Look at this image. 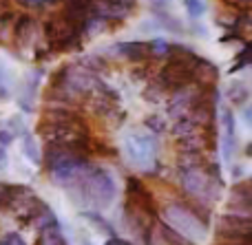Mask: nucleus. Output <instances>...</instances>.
Returning a JSON list of instances; mask_svg holds the SVG:
<instances>
[{
  "mask_svg": "<svg viewBox=\"0 0 252 245\" xmlns=\"http://www.w3.org/2000/svg\"><path fill=\"white\" fill-rule=\"evenodd\" d=\"M164 217H166V225H168V228H173L175 232H179L184 239H188V241L195 245H197V241H204L206 234H208L206 223L195 212L188 210V206H179V203L168 206L164 210Z\"/></svg>",
  "mask_w": 252,
  "mask_h": 245,
  "instance_id": "obj_1",
  "label": "nucleus"
},
{
  "mask_svg": "<svg viewBox=\"0 0 252 245\" xmlns=\"http://www.w3.org/2000/svg\"><path fill=\"white\" fill-rule=\"evenodd\" d=\"M82 190H84V201L93 203L97 208H106L113 203L115 199V181L102 168H91V170L84 175L82 181Z\"/></svg>",
  "mask_w": 252,
  "mask_h": 245,
  "instance_id": "obj_2",
  "label": "nucleus"
},
{
  "mask_svg": "<svg viewBox=\"0 0 252 245\" xmlns=\"http://www.w3.org/2000/svg\"><path fill=\"white\" fill-rule=\"evenodd\" d=\"M182 184L186 188V192H190L195 199L206 203H213L215 199H219V188H221V177L210 175L204 168L197 170H186L182 175Z\"/></svg>",
  "mask_w": 252,
  "mask_h": 245,
  "instance_id": "obj_3",
  "label": "nucleus"
},
{
  "mask_svg": "<svg viewBox=\"0 0 252 245\" xmlns=\"http://www.w3.org/2000/svg\"><path fill=\"white\" fill-rule=\"evenodd\" d=\"M126 157L139 168H151L155 162V139L146 135H130L126 139Z\"/></svg>",
  "mask_w": 252,
  "mask_h": 245,
  "instance_id": "obj_4",
  "label": "nucleus"
},
{
  "mask_svg": "<svg viewBox=\"0 0 252 245\" xmlns=\"http://www.w3.org/2000/svg\"><path fill=\"white\" fill-rule=\"evenodd\" d=\"M252 221L244 215H223L217 219V234L226 241H250Z\"/></svg>",
  "mask_w": 252,
  "mask_h": 245,
  "instance_id": "obj_5",
  "label": "nucleus"
},
{
  "mask_svg": "<svg viewBox=\"0 0 252 245\" xmlns=\"http://www.w3.org/2000/svg\"><path fill=\"white\" fill-rule=\"evenodd\" d=\"M126 206L146 212L148 217H155V199L146 190V186L135 177H128V181H126Z\"/></svg>",
  "mask_w": 252,
  "mask_h": 245,
  "instance_id": "obj_6",
  "label": "nucleus"
},
{
  "mask_svg": "<svg viewBox=\"0 0 252 245\" xmlns=\"http://www.w3.org/2000/svg\"><path fill=\"white\" fill-rule=\"evenodd\" d=\"M115 55H122L130 62H142L151 55V47L146 42H120L113 47Z\"/></svg>",
  "mask_w": 252,
  "mask_h": 245,
  "instance_id": "obj_7",
  "label": "nucleus"
},
{
  "mask_svg": "<svg viewBox=\"0 0 252 245\" xmlns=\"http://www.w3.org/2000/svg\"><path fill=\"white\" fill-rule=\"evenodd\" d=\"M250 201H252V192H250V184L248 181H241L235 186L230 197V206L235 208V215H244L248 217L250 212Z\"/></svg>",
  "mask_w": 252,
  "mask_h": 245,
  "instance_id": "obj_8",
  "label": "nucleus"
},
{
  "mask_svg": "<svg viewBox=\"0 0 252 245\" xmlns=\"http://www.w3.org/2000/svg\"><path fill=\"white\" fill-rule=\"evenodd\" d=\"M27 192H29V190L22 188V186H4V184H0V210H2V208H13Z\"/></svg>",
  "mask_w": 252,
  "mask_h": 245,
  "instance_id": "obj_9",
  "label": "nucleus"
},
{
  "mask_svg": "<svg viewBox=\"0 0 252 245\" xmlns=\"http://www.w3.org/2000/svg\"><path fill=\"white\" fill-rule=\"evenodd\" d=\"M33 29H35V25L29 16H25L20 22H18V27H16V44L18 47H27V44L31 42V38H33Z\"/></svg>",
  "mask_w": 252,
  "mask_h": 245,
  "instance_id": "obj_10",
  "label": "nucleus"
},
{
  "mask_svg": "<svg viewBox=\"0 0 252 245\" xmlns=\"http://www.w3.org/2000/svg\"><path fill=\"white\" fill-rule=\"evenodd\" d=\"M22 155H25L31 163H35V166H40V162H42V153H40L38 141L31 135H27V133L22 135Z\"/></svg>",
  "mask_w": 252,
  "mask_h": 245,
  "instance_id": "obj_11",
  "label": "nucleus"
},
{
  "mask_svg": "<svg viewBox=\"0 0 252 245\" xmlns=\"http://www.w3.org/2000/svg\"><path fill=\"white\" fill-rule=\"evenodd\" d=\"M42 232V237H40V243L42 245H69L64 239V234L60 232V228L58 225H51V228H44L40 230Z\"/></svg>",
  "mask_w": 252,
  "mask_h": 245,
  "instance_id": "obj_12",
  "label": "nucleus"
},
{
  "mask_svg": "<svg viewBox=\"0 0 252 245\" xmlns=\"http://www.w3.org/2000/svg\"><path fill=\"white\" fill-rule=\"evenodd\" d=\"M159 234H161V241H164V245H195V243L188 241V239H184L179 232H175L173 228H168L166 223L159 228Z\"/></svg>",
  "mask_w": 252,
  "mask_h": 245,
  "instance_id": "obj_13",
  "label": "nucleus"
},
{
  "mask_svg": "<svg viewBox=\"0 0 252 245\" xmlns=\"http://www.w3.org/2000/svg\"><path fill=\"white\" fill-rule=\"evenodd\" d=\"M84 217H87V219L91 221V223L95 225V228L100 230V232H104V234H106V237H109V239H113V237H115V234H113V228H111V225L106 223V221L102 219L100 215H93V212H84Z\"/></svg>",
  "mask_w": 252,
  "mask_h": 245,
  "instance_id": "obj_14",
  "label": "nucleus"
},
{
  "mask_svg": "<svg viewBox=\"0 0 252 245\" xmlns=\"http://www.w3.org/2000/svg\"><path fill=\"white\" fill-rule=\"evenodd\" d=\"M148 47H151V53H155V55H164V53H168V47H170V44L166 42V40L157 38V40H153Z\"/></svg>",
  "mask_w": 252,
  "mask_h": 245,
  "instance_id": "obj_15",
  "label": "nucleus"
},
{
  "mask_svg": "<svg viewBox=\"0 0 252 245\" xmlns=\"http://www.w3.org/2000/svg\"><path fill=\"white\" fill-rule=\"evenodd\" d=\"M186 7H188V11H190V16L197 18L204 13L206 4H204V0H186Z\"/></svg>",
  "mask_w": 252,
  "mask_h": 245,
  "instance_id": "obj_16",
  "label": "nucleus"
},
{
  "mask_svg": "<svg viewBox=\"0 0 252 245\" xmlns=\"http://www.w3.org/2000/svg\"><path fill=\"white\" fill-rule=\"evenodd\" d=\"M146 97L153 102H161L164 100V88H161L159 84H153L151 88H146Z\"/></svg>",
  "mask_w": 252,
  "mask_h": 245,
  "instance_id": "obj_17",
  "label": "nucleus"
},
{
  "mask_svg": "<svg viewBox=\"0 0 252 245\" xmlns=\"http://www.w3.org/2000/svg\"><path fill=\"white\" fill-rule=\"evenodd\" d=\"M0 245H25V241H22L20 234L9 232V234H4V237H2V241H0Z\"/></svg>",
  "mask_w": 252,
  "mask_h": 245,
  "instance_id": "obj_18",
  "label": "nucleus"
},
{
  "mask_svg": "<svg viewBox=\"0 0 252 245\" xmlns=\"http://www.w3.org/2000/svg\"><path fill=\"white\" fill-rule=\"evenodd\" d=\"M146 126H151L155 133H161L166 128V124H164V119H161V117H155V115H153V117L146 119Z\"/></svg>",
  "mask_w": 252,
  "mask_h": 245,
  "instance_id": "obj_19",
  "label": "nucleus"
},
{
  "mask_svg": "<svg viewBox=\"0 0 252 245\" xmlns=\"http://www.w3.org/2000/svg\"><path fill=\"white\" fill-rule=\"evenodd\" d=\"M223 2L235 7V9H239V11H244V13L250 9V0H223Z\"/></svg>",
  "mask_w": 252,
  "mask_h": 245,
  "instance_id": "obj_20",
  "label": "nucleus"
},
{
  "mask_svg": "<svg viewBox=\"0 0 252 245\" xmlns=\"http://www.w3.org/2000/svg\"><path fill=\"white\" fill-rule=\"evenodd\" d=\"M246 64H248V49H246V51L244 53H241V55H239V60H237L235 62V64H232V73H235V71H239V69H244V66Z\"/></svg>",
  "mask_w": 252,
  "mask_h": 245,
  "instance_id": "obj_21",
  "label": "nucleus"
},
{
  "mask_svg": "<svg viewBox=\"0 0 252 245\" xmlns=\"http://www.w3.org/2000/svg\"><path fill=\"white\" fill-rule=\"evenodd\" d=\"M11 141H13V133L11 131H0V146H4V148H7Z\"/></svg>",
  "mask_w": 252,
  "mask_h": 245,
  "instance_id": "obj_22",
  "label": "nucleus"
},
{
  "mask_svg": "<svg viewBox=\"0 0 252 245\" xmlns=\"http://www.w3.org/2000/svg\"><path fill=\"white\" fill-rule=\"evenodd\" d=\"M4 168H7V148L0 146V170H4Z\"/></svg>",
  "mask_w": 252,
  "mask_h": 245,
  "instance_id": "obj_23",
  "label": "nucleus"
},
{
  "mask_svg": "<svg viewBox=\"0 0 252 245\" xmlns=\"http://www.w3.org/2000/svg\"><path fill=\"white\" fill-rule=\"evenodd\" d=\"M106 245H133V243L124 241V239H118V237H113V239H109V241H106Z\"/></svg>",
  "mask_w": 252,
  "mask_h": 245,
  "instance_id": "obj_24",
  "label": "nucleus"
},
{
  "mask_svg": "<svg viewBox=\"0 0 252 245\" xmlns=\"http://www.w3.org/2000/svg\"><path fill=\"white\" fill-rule=\"evenodd\" d=\"M221 245H250V241H228V243H221Z\"/></svg>",
  "mask_w": 252,
  "mask_h": 245,
  "instance_id": "obj_25",
  "label": "nucleus"
},
{
  "mask_svg": "<svg viewBox=\"0 0 252 245\" xmlns=\"http://www.w3.org/2000/svg\"><path fill=\"white\" fill-rule=\"evenodd\" d=\"M25 4H42V2H47V0H22Z\"/></svg>",
  "mask_w": 252,
  "mask_h": 245,
  "instance_id": "obj_26",
  "label": "nucleus"
},
{
  "mask_svg": "<svg viewBox=\"0 0 252 245\" xmlns=\"http://www.w3.org/2000/svg\"><path fill=\"white\" fill-rule=\"evenodd\" d=\"M2 78H4V64H2V60H0V82H2Z\"/></svg>",
  "mask_w": 252,
  "mask_h": 245,
  "instance_id": "obj_27",
  "label": "nucleus"
}]
</instances>
